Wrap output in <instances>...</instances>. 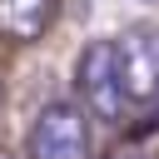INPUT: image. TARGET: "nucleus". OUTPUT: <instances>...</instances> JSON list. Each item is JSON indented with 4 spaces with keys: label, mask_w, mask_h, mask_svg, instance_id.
<instances>
[{
    "label": "nucleus",
    "mask_w": 159,
    "mask_h": 159,
    "mask_svg": "<svg viewBox=\"0 0 159 159\" xmlns=\"http://www.w3.org/2000/svg\"><path fill=\"white\" fill-rule=\"evenodd\" d=\"M75 84H80V99H84V109H89L94 119H109V124L124 119L129 94H124V80H119L114 40H94V45L80 50V60H75Z\"/></svg>",
    "instance_id": "f257e3e1"
},
{
    "label": "nucleus",
    "mask_w": 159,
    "mask_h": 159,
    "mask_svg": "<svg viewBox=\"0 0 159 159\" xmlns=\"http://www.w3.org/2000/svg\"><path fill=\"white\" fill-rule=\"evenodd\" d=\"M30 159H89V119L80 104L55 99L30 124Z\"/></svg>",
    "instance_id": "f03ea898"
},
{
    "label": "nucleus",
    "mask_w": 159,
    "mask_h": 159,
    "mask_svg": "<svg viewBox=\"0 0 159 159\" xmlns=\"http://www.w3.org/2000/svg\"><path fill=\"white\" fill-rule=\"evenodd\" d=\"M114 60H119L129 104L159 99V30H124L114 40Z\"/></svg>",
    "instance_id": "7ed1b4c3"
},
{
    "label": "nucleus",
    "mask_w": 159,
    "mask_h": 159,
    "mask_svg": "<svg viewBox=\"0 0 159 159\" xmlns=\"http://www.w3.org/2000/svg\"><path fill=\"white\" fill-rule=\"evenodd\" d=\"M50 20H55V0H0V30H5V40L30 45V40L45 35Z\"/></svg>",
    "instance_id": "20e7f679"
},
{
    "label": "nucleus",
    "mask_w": 159,
    "mask_h": 159,
    "mask_svg": "<svg viewBox=\"0 0 159 159\" xmlns=\"http://www.w3.org/2000/svg\"><path fill=\"white\" fill-rule=\"evenodd\" d=\"M119 159H144V154H119Z\"/></svg>",
    "instance_id": "39448f33"
},
{
    "label": "nucleus",
    "mask_w": 159,
    "mask_h": 159,
    "mask_svg": "<svg viewBox=\"0 0 159 159\" xmlns=\"http://www.w3.org/2000/svg\"><path fill=\"white\" fill-rule=\"evenodd\" d=\"M149 5H159V0H149Z\"/></svg>",
    "instance_id": "423d86ee"
}]
</instances>
